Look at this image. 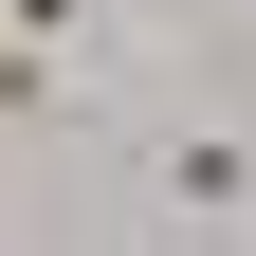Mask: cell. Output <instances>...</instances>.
Returning a JSON list of instances; mask_svg holds the SVG:
<instances>
[{
  "label": "cell",
  "instance_id": "cell-3",
  "mask_svg": "<svg viewBox=\"0 0 256 256\" xmlns=\"http://www.w3.org/2000/svg\"><path fill=\"white\" fill-rule=\"evenodd\" d=\"M0 18H18V37H92V0H0Z\"/></svg>",
  "mask_w": 256,
  "mask_h": 256
},
{
  "label": "cell",
  "instance_id": "cell-1",
  "mask_svg": "<svg viewBox=\"0 0 256 256\" xmlns=\"http://www.w3.org/2000/svg\"><path fill=\"white\" fill-rule=\"evenodd\" d=\"M165 202L183 220H238L256 202V146H238V128H183V146H165Z\"/></svg>",
  "mask_w": 256,
  "mask_h": 256
},
{
  "label": "cell",
  "instance_id": "cell-2",
  "mask_svg": "<svg viewBox=\"0 0 256 256\" xmlns=\"http://www.w3.org/2000/svg\"><path fill=\"white\" fill-rule=\"evenodd\" d=\"M74 110V74H55V37H18V18H0V128H55Z\"/></svg>",
  "mask_w": 256,
  "mask_h": 256
}]
</instances>
